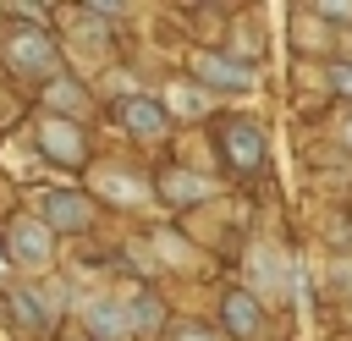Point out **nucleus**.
Wrapping results in <instances>:
<instances>
[{
	"mask_svg": "<svg viewBox=\"0 0 352 341\" xmlns=\"http://www.w3.org/2000/svg\"><path fill=\"white\" fill-rule=\"evenodd\" d=\"M11 308H16V324L22 330H44V314H38V297L22 286V292H11Z\"/></svg>",
	"mask_w": 352,
	"mask_h": 341,
	"instance_id": "obj_13",
	"label": "nucleus"
},
{
	"mask_svg": "<svg viewBox=\"0 0 352 341\" xmlns=\"http://www.w3.org/2000/svg\"><path fill=\"white\" fill-rule=\"evenodd\" d=\"M99 192H104V198H121V204H138L148 187L132 182V176H121V170H99Z\"/></svg>",
	"mask_w": 352,
	"mask_h": 341,
	"instance_id": "obj_12",
	"label": "nucleus"
},
{
	"mask_svg": "<svg viewBox=\"0 0 352 341\" xmlns=\"http://www.w3.org/2000/svg\"><path fill=\"white\" fill-rule=\"evenodd\" d=\"M50 104H60V110H82L88 99H82V88H77L72 77H55V82H50Z\"/></svg>",
	"mask_w": 352,
	"mask_h": 341,
	"instance_id": "obj_14",
	"label": "nucleus"
},
{
	"mask_svg": "<svg viewBox=\"0 0 352 341\" xmlns=\"http://www.w3.org/2000/svg\"><path fill=\"white\" fill-rule=\"evenodd\" d=\"M220 314H226V330L231 336H242V341H253L258 336V297L253 292H226V302H220Z\"/></svg>",
	"mask_w": 352,
	"mask_h": 341,
	"instance_id": "obj_7",
	"label": "nucleus"
},
{
	"mask_svg": "<svg viewBox=\"0 0 352 341\" xmlns=\"http://www.w3.org/2000/svg\"><path fill=\"white\" fill-rule=\"evenodd\" d=\"M121 121H126V132H138V138H160L165 132V110L154 104V99H121Z\"/></svg>",
	"mask_w": 352,
	"mask_h": 341,
	"instance_id": "obj_9",
	"label": "nucleus"
},
{
	"mask_svg": "<svg viewBox=\"0 0 352 341\" xmlns=\"http://www.w3.org/2000/svg\"><path fill=\"white\" fill-rule=\"evenodd\" d=\"M0 60L16 77H50L60 66V50H55V38L44 28H6L0 33Z\"/></svg>",
	"mask_w": 352,
	"mask_h": 341,
	"instance_id": "obj_1",
	"label": "nucleus"
},
{
	"mask_svg": "<svg viewBox=\"0 0 352 341\" xmlns=\"http://www.w3.org/2000/svg\"><path fill=\"white\" fill-rule=\"evenodd\" d=\"M165 187H170L176 198H204V192H209L204 182H187V176H165Z\"/></svg>",
	"mask_w": 352,
	"mask_h": 341,
	"instance_id": "obj_15",
	"label": "nucleus"
},
{
	"mask_svg": "<svg viewBox=\"0 0 352 341\" xmlns=\"http://www.w3.org/2000/svg\"><path fill=\"white\" fill-rule=\"evenodd\" d=\"M88 330L99 341H132V324H126V314H121L116 297H94L88 302Z\"/></svg>",
	"mask_w": 352,
	"mask_h": 341,
	"instance_id": "obj_8",
	"label": "nucleus"
},
{
	"mask_svg": "<svg viewBox=\"0 0 352 341\" xmlns=\"http://www.w3.org/2000/svg\"><path fill=\"white\" fill-rule=\"evenodd\" d=\"M170 341H220V336H214V330H204V324H182Z\"/></svg>",
	"mask_w": 352,
	"mask_h": 341,
	"instance_id": "obj_17",
	"label": "nucleus"
},
{
	"mask_svg": "<svg viewBox=\"0 0 352 341\" xmlns=\"http://www.w3.org/2000/svg\"><path fill=\"white\" fill-rule=\"evenodd\" d=\"M38 220L50 231H88L94 226V198L88 192H38Z\"/></svg>",
	"mask_w": 352,
	"mask_h": 341,
	"instance_id": "obj_3",
	"label": "nucleus"
},
{
	"mask_svg": "<svg viewBox=\"0 0 352 341\" xmlns=\"http://www.w3.org/2000/svg\"><path fill=\"white\" fill-rule=\"evenodd\" d=\"M330 88H336V94H352V66H346V60L330 66Z\"/></svg>",
	"mask_w": 352,
	"mask_h": 341,
	"instance_id": "obj_16",
	"label": "nucleus"
},
{
	"mask_svg": "<svg viewBox=\"0 0 352 341\" xmlns=\"http://www.w3.org/2000/svg\"><path fill=\"white\" fill-rule=\"evenodd\" d=\"M220 154H226V165L231 170H258L264 165V138H258V126L253 121H220Z\"/></svg>",
	"mask_w": 352,
	"mask_h": 341,
	"instance_id": "obj_4",
	"label": "nucleus"
},
{
	"mask_svg": "<svg viewBox=\"0 0 352 341\" xmlns=\"http://www.w3.org/2000/svg\"><path fill=\"white\" fill-rule=\"evenodd\" d=\"M192 72H198V82H209V88H248V82H253L248 66H236V60H226V55H209V50L192 55Z\"/></svg>",
	"mask_w": 352,
	"mask_h": 341,
	"instance_id": "obj_6",
	"label": "nucleus"
},
{
	"mask_svg": "<svg viewBox=\"0 0 352 341\" xmlns=\"http://www.w3.org/2000/svg\"><path fill=\"white\" fill-rule=\"evenodd\" d=\"M6 253H11V264H22V270H50V226L38 220V214H16L11 220V236H6Z\"/></svg>",
	"mask_w": 352,
	"mask_h": 341,
	"instance_id": "obj_2",
	"label": "nucleus"
},
{
	"mask_svg": "<svg viewBox=\"0 0 352 341\" xmlns=\"http://www.w3.org/2000/svg\"><path fill=\"white\" fill-rule=\"evenodd\" d=\"M341 143L352 148V110H346V121H341Z\"/></svg>",
	"mask_w": 352,
	"mask_h": 341,
	"instance_id": "obj_18",
	"label": "nucleus"
},
{
	"mask_svg": "<svg viewBox=\"0 0 352 341\" xmlns=\"http://www.w3.org/2000/svg\"><path fill=\"white\" fill-rule=\"evenodd\" d=\"M38 143H44L50 160H66V165L82 160V132H77L72 121H60V116H44V121H38Z\"/></svg>",
	"mask_w": 352,
	"mask_h": 341,
	"instance_id": "obj_5",
	"label": "nucleus"
},
{
	"mask_svg": "<svg viewBox=\"0 0 352 341\" xmlns=\"http://www.w3.org/2000/svg\"><path fill=\"white\" fill-rule=\"evenodd\" d=\"M121 314H126V324H132V336H148V330H154V324L165 319V314H160V302H154L148 292H132V297L121 302Z\"/></svg>",
	"mask_w": 352,
	"mask_h": 341,
	"instance_id": "obj_11",
	"label": "nucleus"
},
{
	"mask_svg": "<svg viewBox=\"0 0 352 341\" xmlns=\"http://www.w3.org/2000/svg\"><path fill=\"white\" fill-rule=\"evenodd\" d=\"M253 275H258V286L264 292H286V258H280V248H258L253 253Z\"/></svg>",
	"mask_w": 352,
	"mask_h": 341,
	"instance_id": "obj_10",
	"label": "nucleus"
}]
</instances>
